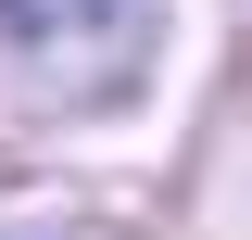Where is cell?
Returning a JSON list of instances; mask_svg holds the SVG:
<instances>
[]
</instances>
